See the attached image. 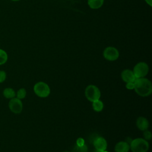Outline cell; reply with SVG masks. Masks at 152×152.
Wrapping results in <instances>:
<instances>
[{
    "label": "cell",
    "instance_id": "cell-3",
    "mask_svg": "<svg viewBox=\"0 0 152 152\" xmlns=\"http://www.w3.org/2000/svg\"><path fill=\"white\" fill-rule=\"evenodd\" d=\"M85 96L90 102H93L100 99L101 93L97 86L94 85H89L86 88Z\"/></svg>",
    "mask_w": 152,
    "mask_h": 152
},
{
    "label": "cell",
    "instance_id": "cell-17",
    "mask_svg": "<svg viewBox=\"0 0 152 152\" xmlns=\"http://www.w3.org/2000/svg\"><path fill=\"white\" fill-rule=\"evenodd\" d=\"M17 96V98L21 100L25 98V97L26 96V90L25 88H20L16 94Z\"/></svg>",
    "mask_w": 152,
    "mask_h": 152
},
{
    "label": "cell",
    "instance_id": "cell-25",
    "mask_svg": "<svg viewBox=\"0 0 152 152\" xmlns=\"http://www.w3.org/2000/svg\"><path fill=\"white\" fill-rule=\"evenodd\" d=\"M63 152H69V151H63Z\"/></svg>",
    "mask_w": 152,
    "mask_h": 152
},
{
    "label": "cell",
    "instance_id": "cell-5",
    "mask_svg": "<svg viewBox=\"0 0 152 152\" xmlns=\"http://www.w3.org/2000/svg\"><path fill=\"white\" fill-rule=\"evenodd\" d=\"M149 68L147 64L144 62H140L137 63L134 69L133 72L136 78H142L147 75L148 72Z\"/></svg>",
    "mask_w": 152,
    "mask_h": 152
},
{
    "label": "cell",
    "instance_id": "cell-11",
    "mask_svg": "<svg viewBox=\"0 0 152 152\" xmlns=\"http://www.w3.org/2000/svg\"><path fill=\"white\" fill-rule=\"evenodd\" d=\"M129 149V144L125 141H120L115 147V152H128Z\"/></svg>",
    "mask_w": 152,
    "mask_h": 152
},
{
    "label": "cell",
    "instance_id": "cell-15",
    "mask_svg": "<svg viewBox=\"0 0 152 152\" xmlns=\"http://www.w3.org/2000/svg\"><path fill=\"white\" fill-rule=\"evenodd\" d=\"M7 60H8L7 53L4 50L0 49V65L5 64Z\"/></svg>",
    "mask_w": 152,
    "mask_h": 152
},
{
    "label": "cell",
    "instance_id": "cell-10",
    "mask_svg": "<svg viewBox=\"0 0 152 152\" xmlns=\"http://www.w3.org/2000/svg\"><path fill=\"white\" fill-rule=\"evenodd\" d=\"M136 125L140 130L144 131L148 129L149 126V122L145 118L140 116L137 119Z\"/></svg>",
    "mask_w": 152,
    "mask_h": 152
},
{
    "label": "cell",
    "instance_id": "cell-9",
    "mask_svg": "<svg viewBox=\"0 0 152 152\" xmlns=\"http://www.w3.org/2000/svg\"><path fill=\"white\" fill-rule=\"evenodd\" d=\"M121 78L122 80L126 83L134 82L136 79L133 71L128 69H125L121 72Z\"/></svg>",
    "mask_w": 152,
    "mask_h": 152
},
{
    "label": "cell",
    "instance_id": "cell-7",
    "mask_svg": "<svg viewBox=\"0 0 152 152\" xmlns=\"http://www.w3.org/2000/svg\"><path fill=\"white\" fill-rule=\"evenodd\" d=\"M8 107L12 113L18 114L22 112L23 103L20 99L15 97L10 99L8 103Z\"/></svg>",
    "mask_w": 152,
    "mask_h": 152
},
{
    "label": "cell",
    "instance_id": "cell-22",
    "mask_svg": "<svg viewBox=\"0 0 152 152\" xmlns=\"http://www.w3.org/2000/svg\"><path fill=\"white\" fill-rule=\"evenodd\" d=\"M145 1L146 2V3L149 5L150 7H151L152 5V0H145Z\"/></svg>",
    "mask_w": 152,
    "mask_h": 152
},
{
    "label": "cell",
    "instance_id": "cell-18",
    "mask_svg": "<svg viewBox=\"0 0 152 152\" xmlns=\"http://www.w3.org/2000/svg\"><path fill=\"white\" fill-rule=\"evenodd\" d=\"M143 136L144 137V139L145 140H150L151 138V137H152V135H151V133L150 131L148 130H145L144 131V133H143Z\"/></svg>",
    "mask_w": 152,
    "mask_h": 152
},
{
    "label": "cell",
    "instance_id": "cell-8",
    "mask_svg": "<svg viewBox=\"0 0 152 152\" xmlns=\"http://www.w3.org/2000/svg\"><path fill=\"white\" fill-rule=\"evenodd\" d=\"M93 145L96 150L99 151H106L107 146L106 140L102 137H97L93 140Z\"/></svg>",
    "mask_w": 152,
    "mask_h": 152
},
{
    "label": "cell",
    "instance_id": "cell-24",
    "mask_svg": "<svg viewBox=\"0 0 152 152\" xmlns=\"http://www.w3.org/2000/svg\"><path fill=\"white\" fill-rule=\"evenodd\" d=\"M11 1H18L20 0H11Z\"/></svg>",
    "mask_w": 152,
    "mask_h": 152
},
{
    "label": "cell",
    "instance_id": "cell-19",
    "mask_svg": "<svg viewBox=\"0 0 152 152\" xmlns=\"http://www.w3.org/2000/svg\"><path fill=\"white\" fill-rule=\"evenodd\" d=\"M7 78V74L4 71H0V83H3Z\"/></svg>",
    "mask_w": 152,
    "mask_h": 152
},
{
    "label": "cell",
    "instance_id": "cell-23",
    "mask_svg": "<svg viewBox=\"0 0 152 152\" xmlns=\"http://www.w3.org/2000/svg\"><path fill=\"white\" fill-rule=\"evenodd\" d=\"M93 152H106L105 151H99V150H95Z\"/></svg>",
    "mask_w": 152,
    "mask_h": 152
},
{
    "label": "cell",
    "instance_id": "cell-13",
    "mask_svg": "<svg viewBox=\"0 0 152 152\" xmlns=\"http://www.w3.org/2000/svg\"><path fill=\"white\" fill-rule=\"evenodd\" d=\"M3 95L6 99H12V98L15 97L16 93H15V91H14V90L13 88H10V87H8V88H5L4 90Z\"/></svg>",
    "mask_w": 152,
    "mask_h": 152
},
{
    "label": "cell",
    "instance_id": "cell-1",
    "mask_svg": "<svg viewBox=\"0 0 152 152\" xmlns=\"http://www.w3.org/2000/svg\"><path fill=\"white\" fill-rule=\"evenodd\" d=\"M134 90L137 94L142 97H147L152 93L151 81L144 77L136 78L134 81Z\"/></svg>",
    "mask_w": 152,
    "mask_h": 152
},
{
    "label": "cell",
    "instance_id": "cell-2",
    "mask_svg": "<svg viewBox=\"0 0 152 152\" xmlns=\"http://www.w3.org/2000/svg\"><path fill=\"white\" fill-rule=\"evenodd\" d=\"M129 147L132 152H147L149 148V144L145 139L138 138L131 141Z\"/></svg>",
    "mask_w": 152,
    "mask_h": 152
},
{
    "label": "cell",
    "instance_id": "cell-21",
    "mask_svg": "<svg viewBox=\"0 0 152 152\" xmlns=\"http://www.w3.org/2000/svg\"><path fill=\"white\" fill-rule=\"evenodd\" d=\"M126 88L128 90H133L134 88V82L126 83Z\"/></svg>",
    "mask_w": 152,
    "mask_h": 152
},
{
    "label": "cell",
    "instance_id": "cell-6",
    "mask_svg": "<svg viewBox=\"0 0 152 152\" xmlns=\"http://www.w3.org/2000/svg\"><path fill=\"white\" fill-rule=\"evenodd\" d=\"M103 57L107 61H114L118 59L119 56V53L117 49L112 46H109L104 49L103 52Z\"/></svg>",
    "mask_w": 152,
    "mask_h": 152
},
{
    "label": "cell",
    "instance_id": "cell-14",
    "mask_svg": "<svg viewBox=\"0 0 152 152\" xmlns=\"http://www.w3.org/2000/svg\"><path fill=\"white\" fill-rule=\"evenodd\" d=\"M92 106L94 111L99 112H101L103 109V103L99 99L93 102Z\"/></svg>",
    "mask_w": 152,
    "mask_h": 152
},
{
    "label": "cell",
    "instance_id": "cell-12",
    "mask_svg": "<svg viewBox=\"0 0 152 152\" xmlns=\"http://www.w3.org/2000/svg\"><path fill=\"white\" fill-rule=\"evenodd\" d=\"M104 0H88L87 4L89 7L91 9L100 8L103 4Z\"/></svg>",
    "mask_w": 152,
    "mask_h": 152
},
{
    "label": "cell",
    "instance_id": "cell-20",
    "mask_svg": "<svg viewBox=\"0 0 152 152\" xmlns=\"http://www.w3.org/2000/svg\"><path fill=\"white\" fill-rule=\"evenodd\" d=\"M76 144L78 146H82L84 144H85V142L83 138H79L77 139V141H76Z\"/></svg>",
    "mask_w": 152,
    "mask_h": 152
},
{
    "label": "cell",
    "instance_id": "cell-16",
    "mask_svg": "<svg viewBox=\"0 0 152 152\" xmlns=\"http://www.w3.org/2000/svg\"><path fill=\"white\" fill-rule=\"evenodd\" d=\"M72 152H88V148L86 144L82 146H78L76 144L73 148Z\"/></svg>",
    "mask_w": 152,
    "mask_h": 152
},
{
    "label": "cell",
    "instance_id": "cell-4",
    "mask_svg": "<svg viewBox=\"0 0 152 152\" xmlns=\"http://www.w3.org/2000/svg\"><path fill=\"white\" fill-rule=\"evenodd\" d=\"M33 90L35 94L40 97H46L49 95L50 92L49 86L42 81L36 83L34 86Z\"/></svg>",
    "mask_w": 152,
    "mask_h": 152
}]
</instances>
